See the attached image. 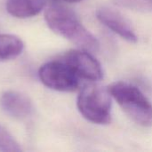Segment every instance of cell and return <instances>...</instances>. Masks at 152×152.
Masks as SVG:
<instances>
[{
	"mask_svg": "<svg viewBox=\"0 0 152 152\" xmlns=\"http://www.w3.org/2000/svg\"><path fill=\"white\" fill-rule=\"evenodd\" d=\"M45 20L48 27L57 35L68 39L77 48L97 52L100 43L80 21L76 13L66 6L52 4L45 11Z\"/></svg>",
	"mask_w": 152,
	"mask_h": 152,
	"instance_id": "1",
	"label": "cell"
},
{
	"mask_svg": "<svg viewBox=\"0 0 152 152\" xmlns=\"http://www.w3.org/2000/svg\"><path fill=\"white\" fill-rule=\"evenodd\" d=\"M109 91L123 111L137 125L152 126V102L134 85L119 81L111 84Z\"/></svg>",
	"mask_w": 152,
	"mask_h": 152,
	"instance_id": "2",
	"label": "cell"
},
{
	"mask_svg": "<svg viewBox=\"0 0 152 152\" xmlns=\"http://www.w3.org/2000/svg\"><path fill=\"white\" fill-rule=\"evenodd\" d=\"M111 98L109 88L91 82L81 89L77 106L80 114L89 122L107 125L111 120Z\"/></svg>",
	"mask_w": 152,
	"mask_h": 152,
	"instance_id": "3",
	"label": "cell"
},
{
	"mask_svg": "<svg viewBox=\"0 0 152 152\" xmlns=\"http://www.w3.org/2000/svg\"><path fill=\"white\" fill-rule=\"evenodd\" d=\"M38 77L45 86L59 92H74L80 86V77L63 60L42 65Z\"/></svg>",
	"mask_w": 152,
	"mask_h": 152,
	"instance_id": "4",
	"label": "cell"
},
{
	"mask_svg": "<svg viewBox=\"0 0 152 152\" xmlns=\"http://www.w3.org/2000/svg\"><path fill=\"white\" fill-rule=\"evenodd\" d=\"M80 77L90 82H97L103 77V71L100 62L90 52L75 49L65 53L62 59Z\"/></svg>",
	"mask_w": 152,
	"mask_h": 152,
	"instance_id": "5",
	"label": "cell"
},
{
	"mask_svg": "<svg viewBox=\"0 0 152 152\" xmlns=\"http://www.w3.org/2000/svg\"><path fill=\"white\" fill-rule=\"evenodd\" d=\"M96 16L104 26L126 41L135 43L138 40L132 24L119 12L108 7H102L97 10Z\"/></svg>",
	"mask_w": 152,
	"mask_h": 152,
	"instance_id": "6",
	"label": "cell"
},
{
	"mask_svg": "<svg viewBox=\"0 0 152 152\" xmlns=\"http://www.w3.org/2000/svg\"><path fill=\"white\" fill-rule=\"evenodd\" d=\"M0 107L7 115L18 119L26 118L33 112V105L29 99L14 91H7L2 94Z\"/></svg>",
	"mask_w": 152,
	"mask_h": 152,
	"instance_id": "7",
	"label": "cell"
},
{
	"mask_svg": "<svg viewBox=\"0 0 152 152\" xmlns=\"http://www.w3.org/2000/svg\"><path fill=\"white\" fill-rule=\"evenodd\" d=\"M45 5V0H6L7 12L11 15L20 19L39 14Z\"/></svg>",
	"mask_w": 152,
	"mask_h": 152,
	"instance_id": "8",
	"label": "cell"
},
{
	"mask_svg": "<svg viewBox=\"0 0 152 152\" xmlns=\"http://www.w3.org/2000/svg\"><path fill=\"white\" fill-rule=\"evenodd\" d=\"M22 40L10 34H0V61H8L18 57L23 51Z\"/></svg>",
	"mask_w": 152,
	"mask_h": 152,
	"instance_id": "9",
	"label": "cell"
},
{
	"mask_svg": "<svg viewBox=\"0 0 152 152\" xmlns=\"http://www.w3.org/2000/svg\"><path fill=\"white\" fill-rule=\"evenodd\" d=\"M0 151L20 152L21 148L11 134L0 126Z\"/></svg>",
	"mask_w": 152,
	"mask_h": 152,
	"instance_id": "10",
	"label": "cell"
},
{
	"mask_svg": "<svg viewBox=\"0 0 152 152\" xmlns=\"http://www.w3.org/2000/svg\"><path fill=\"white\" fill-rule=\"evenodd\" d=\"M55 1L66 2V3H77V2H80V1H82V0H55Z\"/></svg>",
	"mask_w": 152,
	"mask_h": 152,
	"instance_id": "11",
	"label": "cell"
}]
</instances>
